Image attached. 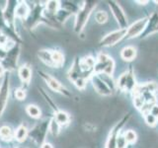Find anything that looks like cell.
Masks as SVG:
<instances>
[{"label":"cell","mask_w":158,"mask_h":148,"mask_svg":"<svg viewBox=\"0 0 158 148\" xmlns=\"http://www.w3.org/2000/svg\"><path fill=\"white\" fill-rule=\"evenodd\" d=\"M97 7V2L96 1H84L83 4L80 5L78 12L75 14V20H74V32L77 34L82 33V31L85 28L86 24L88 22L90 15L94 11V9Z\"/></svg>","instance_id":"obj_1"},{"label":"cell","mask_w":158,"mask_h":148,"mask_svg":"<svg viewBox=\"0 0 158 148\" xmlns=\"http://www.w3.org/2000/svg\"><path fill=\"white\" fill-rule=\"evenodd\" d=\"M41 24H44V25H47V26H48L49 28L54 29L52 24L46 18V16H44V4H36L31 9V13H30L26 21L24 22V25L28 30L33 31V30H35Z\"/></svg>","instance_id":"obj_2"},{"label":"cell","mask_w":158,"mask_h":148,"mask_svg":"<svg viewBox=\"0 0 158 148\" xmlns=\"http://www.w3.org/2000/svg\"><path fill=\"white\" fill-rule=\"evenodd\" d=\"M49 120H43L29 130V138L37 146L41 147L47 141V136L48 133Z\"/></svg>","instance_id":"obj_3"},{"label":"cell","mask_w":158,"mask_h":148,"mask_svg":"<svg viewBox=\"0 0 158 148\" xmlns=\"http://www.w3.org/2000/svg\"><path fill=\"white\" fill-rule=\"evenodd\" d=\"M20 53H21V43H15L11 47L7 49L6 56H5L4 59L1 61L5 70L11 72L17 68Z\"/></svg>","instance_id":"obj_4"},{"label":"cell","mask_w":158,"mask_h":148,"mask_svg":"<svg viewBox=\"0 0 158 148\" xmlns=\"http://www.w3.org/2000/svg\"><path fill=\"white\" fill-rule=\"evenodd\" d=\"M38 74H39V76L46 82L48 87L51 89V90L61 94V95H63L64 97H67V98L72 97V94L70 93V91H69L65 86H63L56 78L52 76L51 74H48L43 70H38Z\"/></svg>","instance_id":"obj_5"},{"label":"cell","mask_w":158,"mask_h":148,"mask_svg":"<svg viewBox=\"0 0 158 148\" xmlns=\"http://www.w3.org/2000/svg\"><path fill=\"white\" fill-rule=\"evenodd\" d=\"M11 72L6 71L0 81V118L6 110L9 96H10V82H11Z\"/></svg>","instance_id":"obj_6"},{"label":"cell","mask_w":158,"mask_h":148,"mask_svg":"<svg viewBox=\"0 0 158 148\" xmlns=\"http://www.w3.org/2000/svg\"><path fill=\"white\" fill-rule=\"evenodd\" d=\"M17 4H18V1H15V0H9V1L6 2L5 7L2 9L3 17H4L5 22H6V24H7V26L15 32H17L16 24H15V21H16L15 10H16Z\"/></svg>","instance_id":"obj_7"},{"label":"cell","mask_w":158,"mask_h":148,"mask_svg":"<svg viewBox=\"0 0 158 148\" xmlns=\"http://www.w3.org/2000/svg\"><path fill=\"white\" fill-rule=\"evenodd\" d=\"M108 4L118 25L120 26V29L127 30L128 28L127 17L126 16V13L123 11V9L121 7V5L117 1H108Z\"/></svg>","instance_id":"obj_8"},{"label":"cell","mask_w":158,"mask_h":148,"mask_svg":"<svg viewBox=\"0 0 158 148\" xmlns=\"http://www.w3.org/2000/svg\"><path fill=\"white\" fill-rule=\"evenodd\" d=\"M117 86L118 89H121L122 91L131 92V91L135 90V87H136L135 77L133 75V72L131 69L122 74L117 82Z\"/></svg>","instance_id":"obj_9"},{"label":"cell","mask_w":158,"mask_h":148,"mask_svg":"<svg viewBox=\"0 0 158 148\" xmlns=\"http://www.w3.org/2000/svg\"><path fill=\"white\" fill-rule=\"evenodd\" d=\"M126 33H127V30L120 29V30H117V31L107 34L100 41V46L101 47L115 46V44H117V43H118L121 39H123L126 37Z\"/></svg>","instance_id":"obj_10"},{"label":"cell","mask_w":158,"mask_h":148,"mask_svg":"<svg viewBox=\"0 0 158 148\" xmlns=\"http://www.w3.org/2000/svg\"><path fill=\"white\" fill-rule=\"evenodd\" d=\"M148 22L147 18H142L137 20L136 22L131 24L130 27L127 29V33H126V39H133L136 38L138 36L142 35V33L144 32V30L146 28V25Z\"/></svg>","instance_id":"obj_11"},{"label":"cell","mask_w":158,"mask_h":148,"mask_svg":"<svg viewBox=\"0 0 158 148\" xmlns=\"http://www.w3.org/2000/svg\"><path fill=\"white\" fill-rule=\"evenodd\" d=\"M90 80L92 82V85L94 90H95L99 95L102 96H111L113 92L110 88L108 87L107 84L104 82L102 79L100 78V76L96 73H93L92 76L90 77Z\"/></svg>","instance_id":"obj_12"},{"label":"cell","mask_w":158,"mask_h":148,"mask_svg":"<svg viewBox=\"0 0 158 148\" xmlns=\"http://www.w3.org/2000/svg\"><path fill=\"white\" fill-rule=\"evenodd\" d=\"M128 117H130V115H127L126 117H123L122 118V121L117 123V125L112 128V130L110 132V134H109V137H108V140L106 142V146L105 148H117V145H116V140H117V137L118 135V132H120V130L123 127V125H125L126 121H127Z\"/></svg>","instance_id":"obj_13"},{"label":"cell","mask_w":158,"mask_h":148,"mask_svg":"<svg viewBox=\"0 0 158 148\" xmlns=\"http://www.w3.org/2000/svg\"><path fill=\"white\" fill-rule=\"evenodd\" d=\"M68 79L70 80L71 82H75L77 81L78 79L80 78H86L88 79L87 77H85V75L83 74L81 68H80V59H79L78 57H75L74 58V60L72 62V65L70 67V69L68 70Z\"/></svg>","instance_id":"obj_14"},{"label":"cell","mask_w":158,"mask_h":148,"mask_svg":"<svg viewBox=\"0 0 158 148\" xmlns=\"http://www.w3.org/2000/svg\"><path fill=\"white\" fill-rule=\"evenodd\" d=\"M18 76L20 80L23 83V87L26 88L32 79V68L28 63L22 64L21 66L18 67Z\"/></svg>","instance_id":"obj_15"},{"label":"cell","mask_w":158,"mask_h":148,"mask_svg":"<svg viewBox=\"0 0 158 148\" xmlns=\"http://www.w3.org/2000/svg\"><path fill=\"white\" fill-rule=\"evenodd\" d=\"M32 7L26 2V1H18V4L16 6V10H15V16L16 19L22 20L25 22L29 17L30 13H31Z\"/></svg>","instance_id":"obj_16"},{"label":"cell","mask_w":158,"mask_h":148,"mask_svg":"<svg viewBox=\"0 0 158 148\" xmlns=\"http://www.w3.org/2000/svg\"><path fill=\"white\" fill-rule=\"evenodd\" d=\"M158 27V12H153V14L150 16V18L148 19V22L146 25V28L144 30V32L142 33L141 38H146L152 33L156 32Z\"/></svg>","instance_id":"obj_17"},{"label":"cell","mask_w":158,"mask_h":148,"mask_svg":"<svg viewBox=\"0 0 158 148\" xmlns=\"http://www.w3.org/2000/svg\"><path fill=\"white\" fill-rule=\"evenodd\" d=\"M37 56L40 60L44 64V65H47L51 68H54L51 49H47V48L40 49V51L37 52Z\"/></svg>","instance_id":"obj_18"},{"label":"cell","mask_w":158,"mask_h":148,"mask_svg":"<svg viewBox=\"0 0 158 148\" xmlns=\"http://www.w3.org/2000/svg\"><path fill=\"white\" fill-rule=\"evenodd\" d=\"M29 138V128L26 125L21 123L16 130H15L14 140H16L18 143H23Z\"/></svg>","instance_id":"obj_19"},{"label":"cell","mask_w":158,"mask_h":148,"mask_svg":"<svg viewBox=\"0 0 158 148\" xmlns=\"http://www.w3.org/2000/svg\"><path fill=\"white\" fill-rule=\"evenodd\" d=\"M52 117L56 121V122L61 127L68 125L69 123H70V116H69L66 112L61 111V110L57 111L56 113H53Z\"/></svg>","instance_id":"obj_20"},{"label":"cell","mask_w":158,"mask_h":148,"mask_svg":"<svg viewBox=\"0 0 158 148\" xmlns=\"http://www.w3.org/2000/svg\"><path fill=\"white\" fill-rule=\"evenodd\" d=\"M15 130H13L9 125H1L0 126V138L5 142H11L14 140Z\"/></svg>","instance_id":"obj_21"},{"label":"cell","mask_w":158,"mask_h":148,"mask_svg":"<svg viewBox=\"0 0 158 148\" xmlns=\"http://www.w3.org/2000/svg\"><path fill=\"white\" fill-rule=\"evenodd\" d=\"M44 13L51 16H54L56 12L60 9V1H56V0H51L44 4Z\"/></svg>","instance_id":"obj_22"},{"label":"cell","mask_w":158,"mask_h":148,"mask_svg":"<svg viewBox=\"0 0 158 148\" xmlns=\"http://www.w3.org/2000/svg\"><path fill=\"white\" fill-rule=\"evenodd\" d=\"M121 56L125 61H131L136 57V48L133 47H126L122 49Z\"/></svg>","instance_id":"obj_23"},{"label":"cell","mask_w":158,"mask_h":148,"mask_svg":"<svg viewBox=\"0 0 158 148\" xmlns=\"http://www.w3.org/2000/svg\"><path fill=\"white\" fill-rule=\"evenodd\" d=\"M72 15L73 14L71 12H68L66 10L60 8L56 12V14L54 15V20H56V22L59 25V26H61V25L65 23L67 21V19L69 17H71Z\"/></svg>","instance_id":"obj_24"},{"label":"cell","mask_w":158,"mask_h":148,"mask_svg":"<svg viewBox=\"0 0 158 148\" xmlns=\"http://www.w3.org/2000/svg\"><path fill=\"white\" fill-rule=\"evenodd\" d=\"M38 89H39L40 93H41V95L43 96V98L44 99V101H46V102L48 103V107L52 110V112H53V113H56L57 111H59V109H58V107L56 106V104L54 103V101L52 100V98L48 95V93L46 90H44V89H43L42 87H39Z\"/></svg>","instance_id":"obj_25"},{"label":"cell","mask_w":158,"mask_h":148,"mask_svg":"<svg viewBox=\"0 0 158 148\" xmlns=\"http://www.w3.org/2000/svg\"><path fill=\"white\" fill-rule=\"evenodd\" d=\"M52 61H53L54 68L62 67L64 64V61H65L63 53L59 51H52Z\"/></svg>","instance_id":"obj_26"},{"label":"cell","mask_w":158,"mask_h":148,"mask_svg":"<svg viewBox=\"0 0 158 148\" xmlns=\"http://www.w3.org/2000/svg\"><path fill=\"white\" fill-rule=\"evenodd\" d=\"M26 113H28L29 117H31L32 118H36L39 120L42 117V111L37 105H34V104H29L26 107Z\"/></svg>","instance_id":"obj_27"},{"label":"cell","mask_w":158,"mask_h":148,"mask_svg":"<svg viewBox=\"0 0 158 148\" xmlns=\"http://www.w3.org/2000/svg\"><path fill=\"white\" fill-rule=\"evenodd\" d=\"M61 126L56 122V121L53 117L49 118V125H48V132L51 133L52 136H58L60 133Z\"/></svg>","instance_id":"obj_28"},{"label":"cell","mask_w":158,"mask_h":148,"mask_svg":"<svg viewBox=\"0 0 158 148\" xmlns=\"http://www.w3.org/2000/svg\"><path fill=\"white\" fill-rule=\"evenodd\" d=\"M98 75L100 76V78L102 79V80L107 84L108 87L112 90V92H113V91H115V89H116V87H117V83H116L115 81H114V79H113L112 76L107 75V74H104V73L98 74Z\"/></svg>","instance_id":"obj_29"},{"label":"cell","mask_w":158,"mask_h":148,"mask_svg":"<svg viewBox=\"0 0 158 148\" xmlns=\"http://www.w3.org/2000/svg\"><path fill=\"white\" fill-rule=\"evenodd\" d=\"M143 118H144V121H145L147 125H149V126H155L157 125L158 120H157V118L154 116H152L149 112L143 113Z\"/></svg>","instance_id":"obj_30"},{"label":"cell","mask_w":158,"mask_h":148,"mask_svg":"<svg viewBox=\"0 0 158 148\" xmlns=\"http://www.w3.org/2000/svg\"><path fill=\"white\" fill-rule=\"evenodd\" d=\"M14 97L18 101H24L25 99H26V97H27L26 88H24V87L17 88L16 90L14 91Z\"/></svg>","instance_id":"obj_31"},{"label":"cell","mask_w":158,"mask_h":148,"mask_svg":"<svg viewBox=\"0 0 158 148\" xmlns=\"http://www.w3.org/2000/svg\"><path fill=\"white\" fill-rule=\"evenodd\" d=\"M108 14L105 11H97L95 14V20L98 24H105L108 21Z\"/></svg>","instance_id":"obj_32"},{"label":"cell","mask_w":158,"mask_h":148,"mask_svg":"<svg viewBox=\"0 0 158 148\" xmlns=\"http://www.w3.org/2000/svg\"><path fill=\"white\" fill-rule=\"evenodd\" d=\"M125 138H126V140L127 143H135L137 139V135H136V132L135 130H127L126 131L125 133Z\"/></svg>","instance_id":"obj_33"},{"label":"cell","mask_w":158,"mask_h":148,"mask_svg":"<svg viewBox=\"0 0 158 148\" xmlns=\"http://www.w3.org/2000/svg\"><path fill=\"white\" fill-rule=\"evenodd\" d=\"M116 145H117V148H127V142L126 140L125 136L118 134L116 140Z\"/></svg>","instance_id":"obj_34"},{"label":"cell","mask_w":158,"mask_h":148,"mask_svg":"<svg viewBox=\"0 0 158 148\" xmlns=\"http://www.w3.org/2000/svg\"><path fill=\"white\" fill-rule=\"evenodd\" d=\"M149 113H151L152 116H154L157 120H158V105H153L152 108L150 109Z\"/></svg>","instance_id":"obj_35"},{"label":"cell","mask_w":158,"mask_h":148,"mask_svg":"<svg viewBox=\"0 0 158 148\" xmlns=\"http://www.w3.org/2000/svg\"><path fill=\"white\" fill-rule=\"evenodd\" d=\"M5 56H6V51H5L4 48L0 47V61H2V60H3L4 57H5Z\"/></svg>","instance_id":"obj_36"},{"label":"cell","mask_w":158,"mask_h":148,"mask_svg":"<svg viewBox=\"0 0 158 148\" xmlns=\"http://www.w3.org/2000/svg\"><path fill=\"white\" fill-rule=\"evenodd\" d=\"M40 148H53V146H52V144H51L49 142L46 141V142L44 143V144L41 145V147H40Z\"/></svg>","instance_id":"obj_37"},{"label":"cell","mask_w":158,"mask_h":148,"mask_svg":"<svg viewBox=\"0 0 158 148\" xmlns=\"http://www.w3.org/2000/svg\"><path fill=\"white\" fill-rule=\"evenodd\" d=\"M5 72H6V70H5V68H4V66L2 65V63H1V61H0V77L2 78V76L5 74Z\"/></svg>","instance_id":"obj_38"},{"label":"cell","mask_w":158,"mask_h":148,"mask_svg":"<svg viewBox=\"0 0 158 148\" xmlns=\"http://www.w3.org/2000/svg\"><path fill=\"white\" fill-rule=\"evenodd\" d=\"M137 3H139L140 5H145V3H148V1H136Z\"/></svg>","instance_id":"obj_39"},{"label":"cell","mask_w":158,"mask_h":148,"mask_svg":"<svg viewBox=\"0 0 158 148\" xmlns=\"http://www.w3.org/2000/svg\"><path fill=\"white\" fill-rule=\"evenodd\" d=\"M156 32H158V27H157V30H156Z\"/></svg>","instance_id":"obj_40"},{"label":"cell","mask_w":158,"mask_h":148,"mask_svg":"<svg viewBox=\"0 0 158 148\" xmlns=\"http://www.w3.org/2000/svg\"><path fill=\"white\" fill-rule=\"evenodd\" d=\"M27 148H31V147H27Z\"/></svg>","instance_id":"obj_41"},{"label":"cell","mask_w":158,"mask_h":148,"mask_svg":"<svg viewBox=\"0 0 158 148\" xmlns=\"http://www.w3.org/2000/svg\"><path fill=\"white\" fill-rule=\"evenodd\" d=\"M18 148H21V147H18Z\"/></svg>","instance_id":"obj_42"}]
</instances>
